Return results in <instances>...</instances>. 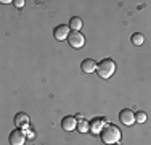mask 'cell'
Masks as SVG:
<instances>
[{"instance_id":"5b68a950","label":"cell","mask_w":151,"mask_h":145,"mask_svg":"<svg viewBox=\"0 0 151 145\" xmlns=\"http://www.w3.org/2000/svg\"><path fill=\"white\" fill-rule=\"evenodd\" d=\"M119 121L125 126H132L135 123V113L130 110V108H124V110H121V113H119Z\"/></svg>"},{"instance_id":"7a4b0ae2","label":"cell","mask_w":151,"mask_h":145,"mask_svg":"<svg viewBox=\"0 0 151 145\" xmlns=\"http://www.w3.org/2000/svg\"><path fill=\"white\" fill-rule=\"evenodd\" d=\"M96 72H98L100 78L109 79L111 76L116 72V61H114L113 58H105V60H101L98 63V66H96Z\"/></svg>"},{"instance_id":"4fadbf2b","label":"cell","mask_w":151,"mask_h":145,"mask_svg":"<svg viewBox=\"0 0 151 145\" xmlns=\"http://www.w3.org/2000/svg\"><path fill=\"white\" fill-rule=\"evenodd\" d=\"M77 129L81 132H87V130H90V123H87V119H81V121H77Z\"/></svg>"},{"instance_id":"5bb4252c","label":"cell","mask_w":151,"mask_h":145,"mask_svg":"<svg viewBox=\"0 0 151 145\" xmlns=\"http://www.w3.org/2000/svg\"><path fill=\"white\" fill-rule=\"evenodd\" d=\"M146 118H148V115H146L145 111H137L135 113V123H140V124H142V123L146 121Z\"/></svg>"},{"instance_id":"8992f818","label":"cell","mask_w":151,"mask_h":145,"mask_svg":"<svg viewBox=\"0 0 151 145\" xmlns=\"http://www.w3.org/2000/svg\"><path fill=\"white\" fill-rule=\"evenodd\" d=\"M61 128L64 130H74L77 128V119H76V116H64L61 119Z\"/></svg>"},{"instance_id":"52a82bcc","label":"cell","mask_w":151,"mask_h":145,"mask_svg":"<svg viewBox=\"0 0 151 145\" xmlns=\"http://www.w3.org/2000/svg\"><path fill=\"white\" fill-rule=\"evenodd\" d=\"M53 36H55L56 41H64V39H68V36H69V26H66V24H61V26L55 28Z\"/></svg>"},{"instance_id":"3957f363","label":"cell","mask_w":151,"mask_h":145,"mask_svg":"<svg viewBox=\"0 0 151 145\" xmlns=\"http://www.w3.org/2000/svg\"><path fill=\"white\" fill-rule=\"evenodd\" d=\"M68 42L73 49H82L85 44V37L81 31H71L69 36H68Z\"/></svg>"},{"instance_id":"ba28073f","label":"cell","mask_w":151,"mask_h":145,"mask_svg":"<svg viewBox=\"0 0 151 145\" xmlns=\"http://www.w3.org/2000/svg\"><path fill=\"white\" fill-rule=\"evenodd\" d=\"M103 121H106V118H93L90 121V130L93 134H100L103 130Z\"/></svg>"},{"instance_id":"7c38bea8","label":"cell","mask_w":151,"mask_h":145,"mask_svg":"<svg viewBox=\"0 0 151 145\" xmlns=\"http://www.w3.org/2000/svg\"><path fill=\"white\" fill-rule=\"evenodd\" d=\"M130 41L134 45H143V42H145V37H143V34H140V32H134L130 37Z\"/></svg>"},{"instance_id":"30bf717a","label":"cell","mask_w":151,"mask_h":145,"mask_svg":"<svg viewBox=\"0 0 151 145\" xmlns=\"http://www.w3.org/2000/svg\"><path fill=\"white\" fill-rule=\"evenodd\" d=\"M15 124H16L18 129L26 128V126L29 124V116H27L26 113H18V115L15 116Z\"/></svg>"},{"instance_id":"6da1fadb","label":"cell","mask_w":151,"mask_h":145,"mask_svg":"<svg viewBox=\"0 0 151 145\" xmlns=\"http://www.w3.org/2000/svg\"><path fill=\"white\" fill-rule=\"evenodd\" d=\"M101 136V140L108 145H113V144H117L121 139V129L114 124H106L103 130L100 132Z\"/></svg>"},{"instance_id":"8fae6325","label":"cell","mask_w":151,"mask_h":145,"mask_svg":"<svg viewBox=\"0 0 151 145\" xmlns=\"http://www.w3.org/2000/svg\"><path fill=\"white\" fill-rule=\"evenodd\" d=\"M69 29L71 31H79V29H82V20L79 16H74V18H71L69 20Z\"/></svg>"},{"instance_id":"9c48e42d","label":"cell","mask_w":151,"mask_h":145,"mask_svg":"<svg viewBox=\"0 0 151 145\" xmlns=\"http://www.w3.org/2000/svg\"><path fill=\"white\" fill-rule=\"evenodd\" d=\"M96 66H98V63H96L95 60H92V58H87V60H84L81 63V68L84 72H93L96 71Z\"/></svg>"},{"instance_id":"277c9868","label":"cell","mask_w":151,"mask_h":145,"mask_svg":"<svg viewBox=\"0 0 151 145\" xmlns=\"http://www.w3.org/2000/svg\"><path fill=\"white\" fill-rule=\"evenodd\" d=\"M8 140H10V145H23L24 140H26V134H24L23 129H18L16 128L15 130L10 132Z\"/></svg>"},{"instance_id":"9a60e30c","label":"cell","mask_w":151,"mask_h":145,"mask_svg":"<svg viewBox=\"0 0 151 145\" xmlns=\"http://www.w3.org/2000/svg\"><path fill=\"white\" fill-rule=\"evenodd\" d=\"M13 3H15L18 8H23V7H24V2H23V0H15Z\"/></svg>"}]
</instances>
